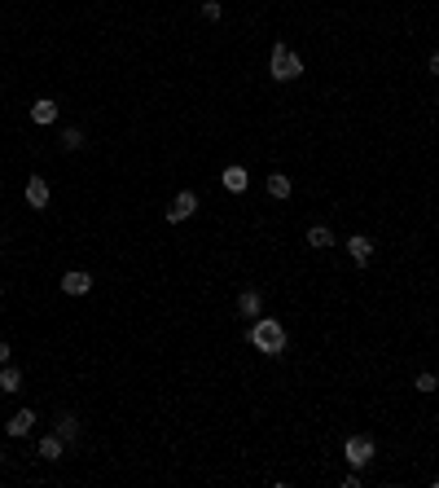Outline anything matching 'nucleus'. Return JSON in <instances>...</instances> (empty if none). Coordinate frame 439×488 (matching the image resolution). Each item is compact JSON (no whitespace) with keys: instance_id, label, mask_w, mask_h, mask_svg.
I'll return each mask as SVG.
<instances>
[{"instance_id":"1","label":"nucleus","mask_w":439,"mask_h":488,"mask_svg":"<svg viewBox=\"0 0 439 488\" xmlns=\"http://www.w3.org/2000/svg\"><path fill=\"white\" fill-rule=\"evenodd\" d=\"M246 339L255 344V352H264V356H281L286 352V325L272 321V317H255Z\"/></svg>"},{"instance_id":"2","label":"nucleus","mask_w":439,"mask_h":488,"mask_svg":"<svg viewBox=\"0 0 439 488\" xmlns=\"http://www.w3.org/2000/svg\"><path fill=\"white\" fill-rule=\"evenodd\" d=\"M268 71H272V79L290 84V79H299V75H303V62H299V53H290V44H272Z\"/></svg>"},{"instance_id":"3","label":"nucleus","mask_w":439,"mask_h":488,"mask_svg":"<svg viewBox=\"0 0 439 488\" xmlns=\"http://www.w3.org/2000/svg\"><path fill=\"white\" fill-rule=\"evenodd\" d=\"M343 458H347L356 470H365V466L373 462V440H369V435H351V440L343 445Z\"/></svg>"},{"instance_id":"4","label":"nucleus","mask_w":439,"mask_h":488,"mask_svg":"<svg viewBox=\"0 0 439 488\" xmlns=\"http://www.w3.org/2000/svg\"><path fill=\"white\" fill-rule=\"evenodd\" d=\"M193 211H198V194H193V189H181V194L172 198V207H167V220H172V224H181V220L193 216Z\"/></svg>"},{"instance_id":"5","label":"nucleus","mask_w":439,"mask_h":488,"mask_svg":"<svg viewBox=\"0 0 439 488\" xmlns=\"http://www.w3.org/2000/svg\"><path fill=\"white\" fill-rule=\"evenodd\" d=\"M27 203L36 211L48 207V181H44V176H27Z\"/></svg>"},{"instance_id":"6","label":"nucleus","mask_w":439,"mask_h":488,"mask_svg":"<svg viewBox=\"0 0 439 488\" xmlns=\"http://www.w3.org/2000/svg\"><path fill=\"white\" fill-rule=\"evenodd\" d=\"M62 290H67V295H88V290H92V278H88L84 269H71L67 278H62Z\"/></svg>"},{"instance_id":"7","label":"nucleus","mask_w":439,"mask_h":488,"mask_svg":"<svg viewBox=\"0 0 439 488\" xmlns=\"http://www.w3.org/2000/svg\"><path fill=\"white\" fill-rule=\"evenodd\" d=\"M220 185L229 189V194H242V189L251 185V176H246V168H237V163H233V168H224V172H220Z\"/></svg>"},{"instance_id":"8","label":"nucleus","mask_w":439,"mask_h":488,"mask_svg":"<svg viewBox=\"0 0 439 488\" xmlns=\"http://www.w3.org/2000/svg\"><path fill=\"white\" fill-rule=\"evenodd\" d=\"M237 313L255 321L259 313H264V295H259V290H242V295H237Z\"/></svg>"},{"instance_id":"9","label":"nucleus","mask_w":439,"mask_h":488,"mask_svg":"<svg viewBox=\"0 0 439 488\" xmlns=\"http://www.w3.org/2000/svg\"><path fill=\"white\" fill-rule=\"evenodd\" d=\"M31 123H40V128L57 123V102H48V97H40V102L31 106Z\"/></svg>"},{"instance_id":"10","label":"nucleus","mask_w":439,"mask_h":488,"mask_svg":"<svg viewBox=\"0 0 439 488\" xmlns=\"http://www.w3.org/2000/svg\"><path fill=\"white\" fill-rule=\"evenodd\" d=\"M347 255L356 259V264H369V255H373V238H365V233L347 238Z\"/></svg>"},{"instance_id":"11","label":"nucleus","mask_w":439,"mask_h":488,"mask_svg":"<svg viewBox=\"0 0 439 488\" xmlns=\"http://www.w3.org/2000/svg\"><path fill=\"white\" fill-rule=\"evenodd\" d=\"M62 449H67V440L53 431V435H44V440H40V458L44 462H62Z\"/></svg>"},{"instance_id":"12","label":"nucleus","mask_w":439,"mask_h":488,"mask_svg":"<svg viewBox=\"0 0 439 488\" xmlns=\"http://www.w3.org/2000/svg\"><path fill=\"white\" fill-rule=\"evenodd\" d=\"M5 427H9V435H27L31 427H36V409H18V414L5 422Z\"/></svg>"},{"instance_id":"13","label":"nucleus","mask_w":439,"mask_h":488,"mask_svg":"<svg viewBox=\"0 0 439 488\" xmlns=\"http://www.w3.org/2000/svg\"><path fill=\"white\" fill-rule=\"evenodd\" d=\"M53 431H57L67 445H75V440H79V418H75V414H57V427H53Z\"/></svg>"},{"instance_id":"14","label":"nucleus","mask_w":439,"mask_h":488,"mask_svg":"<svg viewBox=\"0 0 439 488\" xmlns=\"http://www.w3.org/2000/svg\"><path fill=\"white\" fill-rule=\"evenodd\" d=\"M307 247H316V251H330V247H334V233H330V224H312V229H307Z\"/></svg>"},{"instance_id":"15","label":"nucleus","mask_w":439,"mask_h":488,"mask_svg":"<svg viewBox=\"0 0 439 488\" xmlns=\"http://www.w3.org/2000/svg\"><path fill=\"white\" fill-rule=\"evenodd\" d=\"M0 392H22V370L18 365H0Z\"/></svg>"},{"instance_id":"16","label":"nucleus","mask_w":439,"mask_h":488,"mask_svg":"<svg viewBox=\"0 0 439 488\" xmlns=\"http://www.w3.org/2000/svg\"><path fill=\"white\" fill-rule=\"evenodd\" d=\"M268 194H272V198H290V176L286 172H272L268 176Z\"/></svg>"},{"instance_id":"17","label":"nucleus","mask_w":439,"mask_h":488,"mask_svg":"<svg viewBox=\"0 0 439 488\" xmlns=\"http://www.w3.org/2000/svg\"><path fill=\"white\" fill-rule=\"evenodd\" d=\"M62 150H84V133H79V128H67V133H62Z\"/></svg>"},{"instance_id":"18","label":"nucleus","mask_w":439,"mask_h":488,"mask_svg":"<svg viewBox=\"0 0 439 488\" xmlns=\"http://www.w3.org/2000/svg\"><path fill=\"white\" fill-rule=\"evenodd\" d=\"M413 387H417L421 396H431L435 387H439V379H435V374H417V383H413Z\"/></svg>"},{"instance_id":"19","label":"nucleus","mask_w":439,"mask_h":488,"mask_svg":"<svg viewBox=\"0 0 439 488\" xmlns=\"http://www.w3.org/2000/svg\"><path fill=\"white\" fill-rule=\"evenodd\" d=\"M220 0H202V18H211V22H220Z\"/></svg>"},{"instance_id":"20","label":"nucleus","mask_w":439,"mask_h":488,"mask_svg":"<svg viewBox=\"0 0 439 488\" xmlns=\"http://www.w3.org/2000/svg\"><path fill=\"white\" fill-rule=\"evenodd\" d=\"M0 365H9V344L0 339Z\"/></svg>"},{"instance_id":"21","label":"nucleus","mask_w":439,"mask_h":488,"mask_svg":"<svg viewBox=\"0 0 439 488\" xmlns=\"http://www.w3.org/2000/svg\"><path fill=\"white\" fill-rule=\"evenodd\" d=\"M431 75H439V53H435V57H431Z\"/></svg>"},{"instance_id":"22","label":"nucleus","mask_w":439,"mask_h":488,"mask_svg":"<svg viewBox=\"0 0 439 488\" xmlns=\"http://www.w3.org/2000/svg\"><path fill=\"white\" fill-rule=\"evenodd\" d=\"M0 466H5V449H0Z\"/></svg>"}]
</instances>
